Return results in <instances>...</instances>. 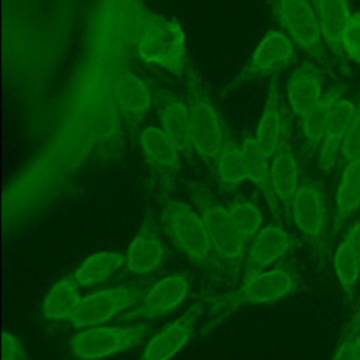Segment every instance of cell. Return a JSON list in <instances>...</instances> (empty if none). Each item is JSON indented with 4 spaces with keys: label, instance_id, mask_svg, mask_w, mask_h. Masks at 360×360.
Listing matches in <instances>:
<instances>
[{
    "label": "cell",
    "instance_id": "d6986e66",
    "mask_svg": "<svg viewBox=\"0 0 360 360\" xmlns=\"http://www.w3.org/2000/svg\"><path fill=\"white\" fill-rule=\"evenodd\" d=\"M326 48L338 58H343L342 34L352 15L349 0H311Z\"/></svg>",
    "mask_w": 360,
    "mask_h": 360
},
{
    "label": "cell",
    "instance_id": "5b68a950",
    "mask_svg": "<svg viewBox=\"0 0 360 360\" xmlns=\"http://www.w3.org/2000/svg\"><path fill=\"white\" fill-rule=\"evenodd\" d=\"M145 325H97L79 332L73 342V354L82 360H100L136 346L145 336Z\"/></svg>",
    "mask_w": 360,
    "mask_h": 360
},
{
    "label": "cell",
    "instance_id": "277c9868",
    "mask_svg": "<svg viewBox=\"0 0 360 360\" xmlns=\"http://www.w3.org/2000/svg\"><path fill=\"white\" fill-rule=\"evenodd\" d=\"M165 228L174 245L193 262L202 263L212 248L202 215L183 201H169L163 208Z\"/></svg>",
    "mask_w": 360,
    "mask_h": 360
},
{
    "label": "cell",
    "instance_id": "7a4b0ae2",
    "mask_svg": "<svg viewBox=\"0 0 360 360\" xmlns=\"http://www.w3.org/2000/svg\"><path fill=\"white\" fill-rule=\"evenodd\" d=\"M138 55L146 63L181 73L186 59V38L181 27L169 18L152 17L141 30Z\"/></svg>",
    "mask_w": 360,
    "mask_h": 360
},
{
    "label": "cell",
    "instance_id": "7c38bea8",
    "mask_svg": "<svg viewBox=\"0 0 360 360\" xmlns=\"http://www.w3.org/2000/svg\"><path fill=\"white\" fill-rule=\"evenodd\" d=\"M291 217L297 228L309 238H319L326 225V207L322 191L312 183L300 186L291 207Z\"/></svg>",
    "mask_w": 360,
    "mask_h": 360
},
{
    "label": "cell",
    "instance_id": "3957f363",
    "mask_svg": "<svg viewBox=\"0 0 360 360\" xmlns=\"http://www.w3.org/2000/svg\"><path fill=\"white\" fill-rule=\"evenodd\" d=\"M277 20L295 46L321 63L328 62L326 45L311 0H269Z\"/></svg>",
    "mask_w": 360,
    "mask_h": 360
},
{
    "label": "cell",
    "instance_id": "ffe728a7",
    "mask_svg": "<svg viewBox=\"0 0 360 360\" xmlns=\"http://www.w3.org/2000/svg\"><path fill=\"white\" fill-rule=\"evenodd\" d=\"M141 149L149 165L163 176H174L180 150L160 127L149 125L139 136Z\"/></svg>",
    "mask_w": 360,
    "mask_h": 360
},
{
    "label": "cell",
    "instance_id": "9c48e42d",
    "mask_svg": "<svg viewBox=\"0 0 360 360\" xmlns=\"http://www.w3.org/2000/svg\"><path fill=\"white\" fill-rule=\"evenodd\" d=\"M201 207L212 250L225 262L239 260L246 240L236 231L228 208L210 200H205Z\"/></svg>",
    "mask_w": 360,
    "mask_h": 360
},
{
    "label": "cell",
    "instance_id": "f546056e",
    "mask_svg": "<svg viewBox=\"0 0 360 360\" xmlns=\"http://www.w3.org/2000/svg\"><path fill=\"white\" fill-rule=\"evenodd\" d=\"M215 166L221 181L229 187H238L243 180L248 179L240 146L231 142H226L219 152Z\"/></svg>",
    "mask_w": 360,
    "mask_h": 360
},
{
    "label": "cell",
    "instance_id": "5bb4252c",
    "mask_svg": "<svg viewBox=\"0 0 360 360\" xmlns=\"http://www.w3.org/2000/svg\"><path fill=\"white\" fill-rule=\"evenodd\" d=\"M285 90L292 112L301 118L323 96V73L314 63L304 62L291 73Z\"/></svg>",
    "mask_w": 360,
    "mask_h": 360
},
{
    "label": "cell",
    "instance_id": "f1b7e54d",
    "mask_svg": "<svg viewBox=\"0 0 360 360\" xmlns=\"http://www.w3.org/2000/svg\"><path fill=\"white\" fill-rule=\"evenodd\" d=\"M226 208L236 231L245 240L253 239V236L263 228L262 212L252 201L238 198L231 201Z\"/></svg>",
    "mask_w": 360,
    "mask_h": 360
},
{
    "label": "cell",
    "instance_id": "1f68e13d",
    "mask_svg": "<svg viewBox=\"0 0 360 360\" xmlns=\"http://www.w3.org/2000/svg\"><path fill=\"white\" fill-rule=\"evenodd\" d=\"M345 162L360 158V101L357 103L356 114L342 141V156Z\"/></svg>",
    "mask_w": 360,
    "mask_h": 360
},
{
    "label": "cell",
    "instance_id": "6da1fadb",
    "mask_svg": "<svg viewBox=\"0 0 360 360\" xmlns=\"http://www.w3.org/2000/svg\"><path fill=\"white\" fill-rule=\"evenodd\" d=\"M187 100L193 149L207 163H215L226 143L225 134L219 117L204 91L200 76L191 68L187 73Z\"/></svg>",
    "mask_w": 360,
    "mask_h": 360
},
{
    "label": "cell",
    "instance_id": "52a82bcc",
    "mask_svg": "<svg viewBox=\"0 0 360 360\" xmlns=\"http://www.w3.org/2000/svg\"><path fill=\"white\" fill-rule=\"evenodd\" d=\"M295 56V44L281 31H269L252 52L233 84L263 79L287 68Z\"/></svg>",
    "mask_w": 360,
    "mask_h": 360
},
{
    "label": "cell",
    "instance_id": "836d02e7",
    "mask_svg": "<svg viewBox=\"0 0 360 360\" xmlns=\"http://www.w3.org/2000/svg\"><path fill=\"white\" fill-rule=\"evenodd\" d=\"M3 360H27L21 342L10 332H3Z\"/></svg>",
    "mask_w": 360,
    "mask_h": 360
},
{
    "label": "cell",
    "instance_id": "8fae6325",
    "mask_svg": "<svg viewBox=\"0 0 360 360\" xmlns=\"http://www.w3.org/2000/svg\"><path fill=\"white\" fill-rule=\"evenodd\" d=\"M198 314V305H193L181 316L166 325L148 340L139 360H170L191 338Z\"/></svg>",
    "mask_w": 360,
    "mask_h": 360
},
{
    "label": "cell",
    "instance_id": "44dd1931",
    "mask_svg": "<svg viewBox=\"0 0 360 360\" xmlns=\"http://www.w3.org/2000/svg\"><path fill=\"white\" fill-rule=\"evenodd\" d=\"M165 257V248L159 236L149 226L142 228L128 246L125 266L132 274H149Z\"/></svg>",
    "mask_w": 360,
    "mask_h": 360
},
{
    "label": "cell",
    "instance_id": "9a60e30c",
    "mask_svg": "<svg viewBox=\"0 0 360 360\" xmlns=\"http://www.w3.org/2000/svg\"><path fill=\"white\" fill-rule=\"evenodd\" d=\"M111 94L121 112L131 120H139L150 110V87L131 72H117L111 77Z\"/></svg>",
    "mask_w": 360,
    "mask_h": 360
},
{
    "label": "cell",
    "instance_id": "7402d4cb",
    "mask_svg": "<svg viewBox=\"0 0 360 360\" xmlns=\"http://www.w3.org/2000/svg\"><path fill=\"white\" fill-rule=\"evenodd\" d=\"M360 207V158L346 162L335 201V217H333V232L338 233L343 224L357 211Z\"/></svg>",
    "mask_w": 360,
    "mask_h": 360
},
{
    "label": "cell",
    "instance_id": "e0dca14e",
    "mask_svg": "<svg viewBox=\"0 0 360 360\" xmlns=\"http://www.w3.org/2000/svg\"><path fill=\"white\" fill-rule=\"evenodd\" d=\"M284 135V121H283V104L278 82L276 79L269 84L267 97L264 101V107L262 115L259 118L256 127V142L266 153L267 158H273V155L280 148Z\"/></svg>",
    "mask_w": 360,
    "mask_h": 360
},
{
    "label": "cell",
    "instance_id": "4316f807",
    "mask_svg": "<svg viewBox=\"0 0 360 360\" xmlns=\"http://www.w3.org/2000/svg\"><path fill=\"white\" fill-rule=\"evenodd\" d=\"M125 260L118 252L103 250L89 256L75 271V280L80 287H91L108 280L115 274Z\"/></svg>",
    "mask_w": 360,
    "mask_h": 360
},
{
    "label": "cell",
    "instance_id": "4fadbf2b",
    "mask_svg": "<svg viewBox=\"0 0 360 360\" xmlns=\"http://www.w3.org/2000/svg\"><path fill=\"white\" fill-rule=\"evenodd\" d=\"M356 108L357 104L343 97L335 103L326 134L318 148V166L323 172H330L342 156V141L356 114Z\"/></svg>",
    "mask_w": 360,
    "mask_h": 360
},
{
    "label": "cell",
    "instance_id": "cb8c5ba5",
    "mask_svg": "<svg viewBox=\"0 0 360 360\" xmlns=\"http://www.w3.org/2000/svg\"><path fill=\"white\" fill-rule=\"evenodd\" d=\"M343 87L335 86L328 93H325L319 101L312 105L304 117H301V131L305 139V143L309 150L319 148L328 128L329 117L335 103L342 98Z\"/></svg>",
    "mask_w": 360,
    "mask_h": 360
},
{
    "label": "cell",
    "instance_id": "e575fe53",
    "mask_svg": "<svg viewBox=\"0 0 360 360\" xmlns=\"http://www.w3.org/2000/svg\"><path fill=\"white\" fill-rule=\"evenodd\" d=\"M343 239H346L349 242V245L352 246L353 252L356 253V256L360 262V222L353 224Z\"/></svg>",
    "mask_w": 360,
    "mask_h": 360
},
{
    "label": "cell",
    "instance_id": "2e32d148",
    "mask_svg": "<svg viewBox=\"0 0 360 360\" xmlns=\"http://www.w3.org/2000/svg\"><path fill=\"white\" fill-rule=\"evenodd\" d=\"M159 127L173 141L180 152H187L191 145L190 111L187 103L169 91L158 94Z\"/></svg>",
    "mask_w": 360,
    "mask_h": 360
},
{
    "label": "cell",
    "instance_id": "ba28073f",
    "mask_svg": "<svg viewBox=\"0 0 360 360\" xmlns=\"http://www.w3.org/2000/svg\"><path fill=\"white\" fill-rule=\"evenodd\" d=\"M295 287L294 274L284 269L259 270L245 278L235 301L248 305L269 304L290 295Z\"/></svg>",
    "mask_w": 360,
    "mask_h": 360
},
{
    "label": "cell",
    "instance_id": "4dcf8cb0",
    "mask_svg": "<svg viewBox=\"0 0 360 360\" xmlns=\"http://www.w3.org/2000/svg\"><path fill=\"white\" fill-rule=\"evenodd\" d=\"M343 55L354 63H360V11L352 13L342 34Z\"/></svg>",
    "mask_w": 360,
    "mask_h": 360
},
{
    "label": "cell",
    "instance_id": "83f0119b",
    "mask_svg": "<svg viewBox=\"0 0 360 360\" xmlns=\"http://www.w3.org/2000/svg\"><path fill=\"white\" fill-rule=\"evenodd\" d=\"M333 269L343 291L349 298H353L360 278V262L346 239L340 242L335 252Z\"/></svg>",
    "mask_w": 360,
    "mask_h": 360
},
{
    "label": "cell",
    "instance_id": "603a6c76",
    "mask_svg": "<svg viewBox=\"0 0 360 360\" xmlns=\"http://www.w3.org/2000/svg\"><path fill=\"white\" fill-rule=\"evenodd\" d=\"M288 233L276 224L263 226L252 239L249 262L252 267L263 270L284 256L290 248Z\"/></svg>",
    "mask_w": 360,
    "mask_h": 360
},
{
    "label": "cell",
    "instance_id": "ac0fdd59",
    "mask_svg": "<svg viewBox=\"0 0 360 360\" xmlns=\"http://www.w3.org/2000/svg\"><path fill=\"white\" fill-rule=\"evenodd\" d=\"M270 184L274 197L290 211L300 188V170L291 146L283 141L270 162Z\"/></svg>",
    "mask_w": 360,
    "mask_h": 360
},
{
    "label": "cell",
    "instance_id": "d4e9b609",
    "mask_svg": "<svg viewBox=\"0 0 360 360\" xmlns=\"http://www.w3.org/2000/svg\"><path fill=\"white\" fill-rule=\"evenodd\" d=\"M240 150L245 162L248 180L255 183L256 187H259L264 193L267 201L276 210L277 198L274 197L270 184V158H267L266 153L262 150L255 136L245 138L240 145Z\"/></svg>",
    "mask_w": 360,
    "mask_h": 360
},
{
    "label": "cell",
    "instance_id": "d6a6232c",
    "mask_svg": "<svg viewBox=\"0 0 360 360\" xmlns=\"http://www.w3.org/2000/svg\"><path fill=\"white\" fill-rule=\"evenodd\" d=\"M359 319H360V309H357L350 318L342 335V339L335 350L332 360H354V336L357 332Z\"/></svg>",
    "mask_w": 360,
    "mask_h": 360
},
{
    "label": "cell",
    "instance_id": "30bf717a",
    "mask_svg": "<svg viewBox=\"0 0 360 360\" xmlns=\"http://www.w3.org/2000/svg\"><path fill=\"white\" fill-rule=\"evenodd\" d=\"M190 290V283L181 274H169L153 284L129 316L156 318L174 311L183 304Z\"/></svg>",
    "mask_w": 360,
    "mask_h": 360
},
{
    "label": "cell",
    "instance_id": "484cf974",
    "mask_svg": "<svg viewBox=\"0 0 360 360\" xmlns=\"http://www.w3.org/2000/svg\"><path fill=\"white\" fill-rule=\"evenodd\" d=\"M79 300L77 281L72 277L60 278L45 295L42 314L49 321H69Z\"/></svg>",
    "mask_w": 360,
    "mask_h": 360
},
{
    "label": "cell",
    "instance_id": "8992f818",
    "mask_svg": "<svg viewBox=\"0 0 360 360\" xmlns=\"http://www.w3.org/2000/svg\"><path fill=\"white\" fill-rule=\"evenodd\" d=\"M141 297L142 292L131 285L98 290L80 297L69 321L76 328L103 325L134 305Z\"/></svg>",
    "mask_w": 360,
    "mask_h": 360
},
{
    "label": "cell",
    "instance_id": "d590c367",
    "mask_svg": "<svg viewBox=\"0 0 360 360\" xmlns=\"http://www.w3.org/2000/svg\"><path fill=\"white\" fill-rule=\"evenodd\" d=\"M354 360H360V319H359V326L354 336Z\"/></svg>",
    "mask_w": 360,
    "mask_h": 360
}]
</instances>
